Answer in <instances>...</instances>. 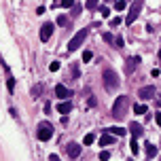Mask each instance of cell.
<instances>
[{
    "instance_id": "cell-19",
    "label": "cell",
    "mask_w": 161,
    "mask_h": 161,
    "mask_svg": "<svg viewBox=\"0 0 161 161\" xmlns=\"http://www.w3.org/2000/svg\"><path fill=\"white\" fill-rule=\"evenodd\" d=\"M40 91H43V85H34V87H32V98H38Z\"/></svg>"
},
{
    "instance_id": "cell-14",
    "label": "cell",
    "mask_w": 161,
    "mask_h": 161,
    "mask_svg": "<svg viewBox=\"0 0 161 161\" xmlns=\"http://www.w3.org/2000/svg\"><path fill=\"white\" fill-rule=\"evenodd\" d=\"M144 146H146V157H149V159H153V157L157 155V146H155L153 142H146Z\"/></svg>"
},
{
    "instance_id": "cell-32",
    "label": "cell",
    "mask_w": 161,
    "mask_h": 161,
    "mask_svg": "<svg viewBox=\"0 0 161 161\" xmlns=\"http://www.w3.org/2000/svg\"><path fill=\"white\" fill-rule=\"evenodd\" d=\"M58 23H59V25H64V23H66V15H59V17H58Z\"/></svg>"
},
{
    "instance_id": "cell-10",
    "label": "cell",
    "mask_w": 161,
    "mask_h": 161,
    "mask_svg": "<svg viewBox=\"0 0 161 161\" xmlns=\"http://www.w3.org/2000/svg\"><path fill=\"white\" fill-rule=\"evenodd\" d=\"M115 134H110V131H106V134H102L100 136V146H110L113 142H115Z\"/></svg>"
},
{
    "instance_id": "cell-13",
    "label": "cell",
    "mask_w": 161,
    "mask_h": 161,
    "mask_svg": "<svg viewBox=\"0 0 161 161\" xmlns=\"http://www.w3.org/2000/svg\"><path fill=\"white\" fill-rule=\"evenodd\" d=\"M70 110H72V104H70L68 100H64V102L58 106V113H62V115H68Z\"/></svg>"
},
{
    "instance_id": "cell-20",
    "label": "cell",
    "mask_w": 161,
    "mask_h": 161,
    "mask_svg": "<svg viewBox=\"0 0 161 161\" xmlns=\"http://www.w3.org/2000/svg\"><path fill=\"white\" fill-rule=\"evenodd\" d=\"M98 2H100V0H87V2H85V9H89V11H91V9L98 7Z\"/></svg>"
},
{
    "instance_id": "cell-22",
    "label": "cell",
    "mask_w": 161,
    "mask_h": 161,
    "mask_svg": "<svg viewBox=\"0 0 161 161\" xmlns=\"http://www.w3.org/2000/svg\"><path fill=\"white\" fill-rule=\"evenodd\" d=\"M102 38L106 40V43H115V36L110 34V32H104V34H102Z\"/></svg>"
},
{
    "instance_id": "cell-31",
    "label": "cell",
    "mask_w": 161,
    "mask_h": 161,
    "mask_svg": "<svg viewBox=\"0 0 161 161\" xmlns=\"http://www.w3.org/2000/svg\"><path fill=\"white\" fill-rule=\"evenodd\" d=\"M115 47H123V38H121V36H117V38H115Z\"/></svg>"
},
{
    "instance_id": "cell-29",
    "label": "cell",
    "mask_w": 161,
    "mask_h": 161,
    "mask_svg": "<svg viewBox=\"0 0 161 161\" xmlns=\"http://www.w3.org/2000/svg\"><path fill=\"white\" fill-rule=\"evenodd\" d=\"M100 159H110V153H108V150H102V153H100Z\"/></svg>"
},
{
    "instance_id": "cell-18",
    "label": "cell",
    "mask_w": 161,
    "mask_h": 161,
    "mask_svg": "<svg viewBox=\"0 0 161 161\" xmlns=\"http://www.w3.org/2000/svg\"><path fill=\"white\" fill-rule=\"evenodd\" d=\"M80 76V72H79V64H72V79L74 80H79Z\"/></svg>"
},
{
    "instance_id": "cell-5",
    "label": "cell",
    "mask_w": 161,
    "mask_h": 161,
    "mask_svg": "<svg viewBox=\"0 0 161 161\" xmlns=\"http://www.w3.org/2000/svg\"><path fill=\"white\" fill-rule=\"evenodd\" d=\"M36 136H38V140H43V142H47V140H51V136H53V125L51 123H40L38 125V131H36Z\"/></svg>"
},
{
    "instance_id": "cell-25",
    "label": "cell",
    "mask_w": 161,
    "mask_h": 161,
    "mask_svg": "<svg viewBox=\"0 0 161 161\" xmlns=\"http://www.w3.org/2000/svg\"><path fill=\"white\" fill-rule=\"evenodd\" d=\"M49 70H51V72H58L59 70V62H51V64H49Z\"/></svg>"
},
{
    "instance_id": "cell-21",
    "label": "cell",
    "mask_w": 161,
    "mask_h": 161,
    "mask_svg": "<svg viewBox=\"0 0 161 161\" xmlns=\"http://www.w3.org/2000/svg\"><path fill=\"white\" fill-rule=\"evenodd\" d=\"M125 7H127V2H125V0H117V2H115V9H117V11H123Z\"/></svg>"
},
{
    "instance_id": "cell-4",
    "label": "cell",
    "mask_w": 161,
    "mask_h": 161,
    "mask_svg": "<svg viewBox=\"0 0 161 161\" xmlns=\"http://www.w3.org/2000/svg\"><path fill=\"white\" fill-rule=\"evenodd\" d=\"M142 7H144V0H136V2L131 4V9H129V13H127V17H125V23H127V25H131V23L138 19Z\"/></svg>"
},
{
    "instance_id": "cell-2",
    "label": "cell",
    "mask_w": 161,
    "mask_h": 161,
    "mask_svg": "<svg viewBox=\"0 0 161 161\" xmlns=\"http://www.w3.org/2000/svg\"><path fill=\"white\" fill-rule=\"evenodd\" d=\"M102 80H104V85H106L108 91H115L117 87H119V74H117L115 70H110V68H106L102 72Z\"/></svg>"
},
{
    "instance_id": "cell-11",
    "label": "cell",
    "mask_w": 161,
    "mask_h": 161,
    "mask_svg": "<svg viewBox=\"0 0 161 161\" xmlns=\"http://www.w3.org/2000/svg\"><path fill=\"white\" fill-rule=\"evenodd\" d=\"M79 155H80V146H79V144H74V142H72V144H68V157L76 159Z\"/></svg>"
},
{
    "instance_id": "cell-16",
    "label": "cell",
    "mask_w": 161,
    "mask_h": 161,
    "mask_svg": "<svg viewBox=\"0 0 161 161\" xmlns=\"http://www.w3.org/2000/svg\"><path fill=\"white\" fill-rule=\"evenodd\" d=\"M134 113H136V115H144V113H146V106H144V104H136V106H134Z\"/></svg>"
},
{
    "instance_id": "cell-24",
    "label": "cell",
    "mask_w": 161,
    "mask_h": 161,
    "mask_svg": "<svg viewBox=\"0 0 161 161\" xmlns=\"http://www.w3.org/2000/svg\"><path fill=\"white\" fill-rule=\"evenodd\" d=\"M59 4H62L64 9H70V7H74V0H62Z\"/></svg>"
},
{
    "instance_id": "cell-30",
    "label": "cell",
    "mask_w": 161,
    "mask_h": 161,
    "mask_svg": "<svg viewBox=\"0 0 161 161\" xmlns=\"http://www.w3.org/2000/svg\"><path fill=\"white\" fill-rule=\"evenodd\" d=\"M7 85H9V91H13V89H15V79H9Z\"/></svg>"
},
{
    "instance_id": "cell-27",
    "label": "cell",
    "mask_w": 161,
    "mask_h": 161,
    "mask_svg": "<svg viewBox=\"0 0 161 161\" xmlns=\"http://www.w3.org/2000/svg\"><path fill=\"white\" fill-rule=\"evenodd\" d=\"M93 140H95V136H93V134H87V136H85V144H93Z\"/></svg>"
},
{
    "instance_id": "cell-33",
    "label": "cell",
    "mask_w": 161,
    "mask_h": 161,
    "mask_svg": "<svg viewBox=\"0 0 161 161\" xmlns=\"http://www.w3.org/2000/svg\"><path fill=\"white\" fill-rule=\"evenodd\" d=\"M155 121H157V125H161V113H155Z\"/></svg>"
},
{
    "instance_id": "cell-6",
    "label": "cell",
    "mask_w": 161,
    "mask_h": 161,
    "mask_svg": "<svg viewBox=\"0 0 161 161\" xmlns=\"http://www.w3.org/2000/svg\"><path fill=\"white\" fill-rule=\"evenodd\" d=\"M55 95H58L59 100H68L70 95H72V91H70L66 85H62V83H59V85H55Z\"/></svg>"
},
{
    "instance_id": "cell-9",
    "label": "cell",
    "mask_w": 161,
    "mask_h": 161,
    "mask_svg": "<svg viewBox=\"0 0 161 161\" xmlns=\"http://www.w3.org/2000/svg\"><path fill=\"white\" fill-rule=\"evenodd\" d=\"M140 62H142V58H140V55H134V58H129V59H127V64H125V72H129V74H131V72H134V68L138 66Z\"/></svg>"
},
{
    "instance_id": "cell-12",
    "label": "cell",
    "mask_w": 161,
    "mask_h": 161,
    "mask_svg": "<svg viewBox=\"0 0 161 161\" xmlns=\"http://www.w3.org/2000/svg\"><path fill=\"white\" fill-rule=\"evenodd\" d=\"M129 131H131V136H136V138H140L142 134H144V129H142V125H138V123H131V125L127 127Z\"/></svg>"
},
{
    "instance_id": "cell-28",
    "label": "cell",
    "mask_w": 161,
    "mask_h": 161,
    "mask_svg": "<svg viewBox=\"0 0 161 161\" xmlns=\"http://www.w3.org/2000/svg\"><path fill=\"white\" fill-rule=\"evenodd\" d=\"M91 58H93V53H91V51H85V53H83V62H89Z\"/></svg>"
},
{
    "instance_id": "cell-7",
    "label": "cell",
    "mask_w": 161,
    "mask_h": 161,
    "mask_svg": "<svg viewBox=\"0 0 161 161\" xmlns=\"http://www.w3.org/2000/svg\"><path fill=\"white\" fill-rule=\"evenodd\" d=\"M53 34V23H43V28H40V40L47 43L49 38Z\"/></svg>"
},
{
    "instance_id": "cell-17",
    "label": "cell",
    "mask_w": 161,
    "mask_h": 161,
    "mask_svg": "<svg viewBox=\"0 0 161 161\" xmlns=\"http://www.w3.org/2000/svg\"><path fill=\"white\" fill-rule=\"evenodd\" d=\"M129 149H131V153L134 155H138V150H140V146H138V142H136V136H134V140L129 142Z\"/></svg>"
},
{
    "instance_id": "cell-15",
    "label": "cell",
    "mask_w": 161,
    "mask_h": 161,
    "mask_svg": "<svg viewBox=\"0 0 161 161\" xmlns=\"http://www.w3.org/2000/svg\"><path fill=\"white\" fill-rule=\"evenodd\" d=\"M106 131H110V134H115V136H119V138H123L127 134V129H123V127H108Z\"/></svg>"
},
{
    "instance_id": "cell-23",
    "label": "cell",
    "mask_w": 161,
    "mask_h": 161,
    "mask_svg": "<svg viewBox=\"0 0 161 161\" xmlns=\"http://www.w3.org/2000/svg\"><path fill=\"white\" fill-rule=\"evenodd\" d=\"M98 11L102 13V17H110V9H108V7H100Z\"/></svg>"
},
{
    "instance_id": "cell-34",
    "label": "cell",
    "mask_w": 161,
    "mask_h": 161,
    "mask_svg": "<svg viewBox=\"0 0 161 161\" xmlns=\"http://www.w3.org/2000/svg\"><path fill=\"white\" fill-rule=\"evenodd\" d=\"M159 59H161V51H159Z\"/></svg>"
},
{
    "instance_id": "cell-1",
    "label": "cell",
    "mask_w": 161,
    "mask_h": 161,
    "mask_svg": "<svg viewBox=\"0 0 161 161\" xmlns=\"http://www.w3.org/2000/svg\"><path fill=\"white\" fill-rule=\"evenodd\" d=\"M127 106H129V98L127 95H119L115 100V104H113V117L117 121H121L127 115Z\"/></svg>"
},
{
    "instance_id": "cell-3",
    "label": "cell",
    "mask_w": 161,
    "mask_h": 161,
    "mask_svg": "<svg viewBox=\"0 0 161 161\" xmlns=\"http://www.w3.org/2000/svg\"><path fill=\"white\" fill-rule=\"evenodd\" d=\"M87 34H89V30H87V28H83V30H79L76 34L70 38V40H68V51H70V53H72V51H76V49H79V47L85 43Z\"/></svg>"
},
{
    "instance_id": "cell-8",
    "label": "cell",
    "mask_w": 161,
    "mask_h": 161,
    "mask_svg": "<svg viewBox=\"0 0 161 161\" xmlns=\"http://www.w3.org/2000/svg\"><path fill=\"white\" fill-rule=\"evenodd\" d=\"M138 95H140V100H150V98L155 95V87H153V85H146V87H142L138 91Z\"/></svg>"
},
{
    "instance_id": "cell-26",
    "label": "cell",
    "mask_w": 161,
    "mask_h": 161,
    "mask_svg": "<svg viewBox=\"0 0 161 161\" xmlns=\"http://www.w3.org/2000/svg\"><path fill=\"white\" fill-rule=\"evenodd\" d=\"M121 21H123L121 17H113V19H110V25H113V28H117V25H121Z\"/></svg>"
}]
</instances>
